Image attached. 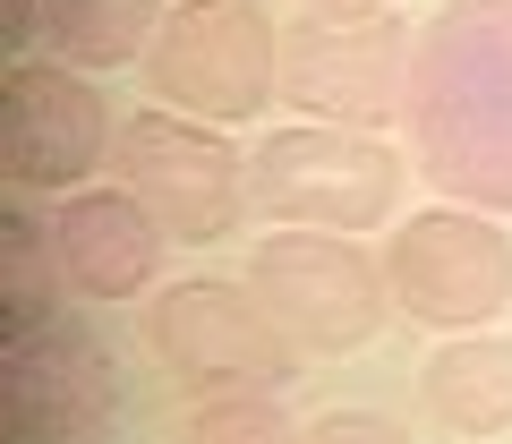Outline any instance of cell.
I'll list each match as a JSON object with an SVG mask.
<instances>
[{
    "label": "cell",
    "mask_w": 512,
    "mask_h": 444,
    "mask_svg": "<svg viewBox=\"0 0 512 444\" xmlns=\"http://www.w3.org/2000/svg\"><path fill=\"white\" fill-rule=\"evenodd\" d=\"M402 137L427 188L512 214V0H444L419 26Z\"/></svg>",
    "instance_id": "1"
},
{
    "label": "cell",
    "mask_w": 512,
    "mask_h": 444,
    "mask_svg": "<svg viewBox=\"0 0 512 444\" xmlns=\"http://www.w3.org/2000/svg\"><path fill=\"white\" fill-rule=\"evenodd\" d=\"M256 214L274 231H376L393 222L410 188V154L376 129H325V120H282L248 154Z\"/></svg>",
    "instance_id": "2"
},
{
    "label": "cell",
    "mask_w": 512,
    "mask_h": 444,
    "mask_svg": "<svg viewBox=\"0 0 512 444\" xmlns=\"http://www.w3.org/2000/svg\"><path fill=\"white\" fill-rule=\"evenodd\" d=\"M137 69L163 111L248 129L265 103H282V26L265 0H180Z\"/></svg>",
    "instance_id": "3"
},
{
    "label": "cell",
    "mask_w": 512,
    "mask_h": 444,
    "mask_svg": "<svg viewBox=\"0 0 512 444\" xmlns=\"http://www.w3.org/2000/svg\"><path fill=\"white\" fill-rule=\"evenodd\" d=\"M248 291L265 299L299 359H342L384 333L393 282L359 231H265L248 248Z\"/></svg>",
    "instance_id": "4"
},
{
    "label": "cell",
    "mask_w": 512,
    "mask_h": 444,
    "mask_svg": "<svg viewBox=\"0 0 512 444\" xmlns=\"http://www.w3.org/2000/svg\"><path fill=\"white\" fill-rule=\"evenodd\" d=\"M111 163H120V188L146 205L180 248L231 240L239 222H248V205H256L248 154L231 146V129L188 120V111H163V103H146V111H128V120H120Z\"/></svg>",
    "instance_id": "5"
},
{
    "label": "cell",
    "mask_w": 512,
    "mask_h": 444,
    "mask_svg": "<svg viewBox=\"0 0 512 444\" xmlns=\"http://www.w3.org/2000/svg\"><path fill=\"white\" fill-rule=\"evenodd\" d=\"M146 351L197 402L205 393H282L299 376V351H291V333L265 316V299L248 282H214V274L163 282L146 299Z\"/></svg>",
    "instance_id": "6"
},
{
    "label": "cell",
    "mask_w": 512,
    "mask_h": 444,
    "mask_svg": "<svg viewBox=\"0 0 512 444\" xmlns=\"http://www.w3.org/2000/svg\"><path fill=\"white\" fill-rule=\"evenodd\" d=\"M393 308L427 333H487L512 308V231L478 205H419L384 240Z\"/></svg>",
    "instance_id": "7"
},
{
    "label": "cell",
    "mask_w": 512,
    "mask_h": 444,
    "mask_svg": "<svg viewBox=\"0 0 512 444\" xmlns=\"http://www.w3.org/2000/svg\"><path fill=\"white\" fill-rule=\"evenodd\" d=\"M419 35L410 18H291L282 26V103L325 129H393L410 111Z\"/></svg>",
    "instance_id": "8"
},
{
    "label": "cell",
    "mask_w": 512,
    "mask_h": 444,
    "mask_svg": "<svg viewBox=\"0 0 512 444\" xmlns=\"http://www.w3.org/2000/svg\"><path fill=\"white\" fill-rule=\"evenodd\" d=\"M120 146V120H111L94 69L77 60H9V86H0V171L18 197H77L94 188V171Z\"/></svg>",
    "instance_id": "9"
},
{
    "label": "cell",
    "mask_w": 512,
    "mask_h": 444,
    "mask_svg": "<svg viewBox=\"0 0 512 444\" xmlns=\"http://www.w3.org/2000/svg\"><path fill=\"white\" fill-rule=\"evenodd\" d=\"M0 419L9 444H103L120 419V359L86 316H43L0 333Z\"/></svg>",
    "instance_id": "10"
},
{
    "label": "cell",
    "mask_w": 512,
    "mask_h": 444,
    "mask_svg": "<svg viewBox=\"0 0 512 444\" xmlns=\"http://www.w3.org/2000/svg\"><path fill=\"white\" fill-rule=\"evenodd\" d=\"M52 240H60V274H69V291L94 299V308L154 299L163 257H171V231H163L137 197H128L120 180L60 197V205H52Z\"/></svg>",
    "instance_id": "11"
},
{
    "label": "cell",
    "mask_w": 512,
    "mask_h": 444,
    "mask_svg": "<svg viewBox=\"0 0 512 444\" xmlns=\"http://www.w3.org/2000/svg\"><path fill=\"white\" fill-rule=\"evenodd\" d=\"M419 410L453 436H504L512 427V342L504 333H444L419 368Z\"/></svg>",
    "instance_id": "12"
},
{
    "label": "cell",
    "mask_w": 512,
    "mask_h": 444,
    "mask_svg": "<svg viewBox=\"0 0 512 444\" xmlns=\"http://www.w3.org/2000/svg\"><path fill=\"white\" fill-rule=\"evenodd\" d=\"M180 0H43V43L77 69H128V60H146L163 18Z\"/></svg>",
    "instance_id": "13"
},
{
    "label": "cell",
    "mask_w": 512,
    "mask_h": 444,
    "mask_svg": "<svg viewBox=\"0 0 512 444\" xmlns=\"http://www.w3.org/2000/svg\"><path fill=\"white\" fill-rule=\"evenodd\" d=\"M69 274H60V240L52 214H35V197H9L0 214V333H26L43 316L69 308Z\"/></svg>",
    "instance_id": "14"
},
{
    "label": "cell",
    "mask_w": 512,
    "mask_h": 444,
    "mask_svg": "<svg viewBox=\"0 0 512 444\" xmlns=\"http://www.w3.org/2000/svg\"><path fill=\"white\" fill-rule=\"evenodd\" d=\"M180 444H308V427L282 410V393H205Z\"/></svg>",
    "instance_id": "15"
},
{
    "label": "cell",
    "mask_w": 512,
    "mask_h": 444,
    "mask_svg": "<svg viewBox=\"0 0 512 444\" xmlns=\"http://www.w3.org/2000/svg\"><path fill=\"white\" fill-rule=\"evenodd\" d=\"M308 444H410V427L384 410H325V419H308Z\"/></svg>",
    "instance_id": "16"
},
{
    "label": "cell",
    "mask_w": 512,
    "mask_h": 444,
    "mask_svg": "<svg viewBox=\"0 0 512 444\" xmlns=\"http://www.w3.org/2000/svg\"><path fill=\"white\" fill-rule=\"evenodd\" d=\"M0 35H9V60H35L26 43L43 35V0H9V18H0Z\"/></svg>",
    "instance_id": "17"
},
{
    "label": "cell",
    "mask_w": 512,
    "mask_h": 444,
    "mask_svg": "<svg viewBox=\"0 0 512 444\" xmlns=\"http://www.w3.org/2000/svg\"><path fill=\"white\" fill-rule=\"evenodd\" d=\"M299 9H308V18H384L393 0H299Z\"/></svg>",
    "instance_id": "18"
}]
</instances>
